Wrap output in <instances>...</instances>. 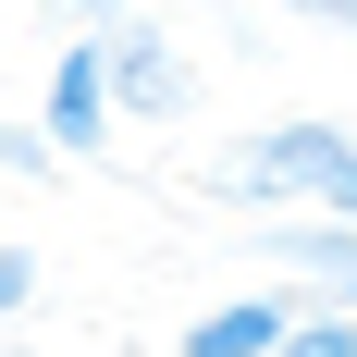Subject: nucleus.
Listing matches in <instances>:
<instances>
[{"mask_svg": "<svg viewBox=\"0 0 357 357\" xmlns=\"http://www.w3.org/2000/svg\"><path fill=\"white\" fill-rule=\"evenodd\" d=\"M0 173H13V185H50V173H62V136L25 123V111H0Z\"/></svg>", "mask_w": 357, "mask_h": 357, "instance_id": "obj_6", "label": "nucleus"}, {"mask_svg": "<svg viewBox=\"0 0 357 357\" xmlns=\"http://www.w3.org/2000/svg\"><path fill=\"white\" fill-rule=\"evenodd\" d=\"M37 123L62 136V160H111V136H123V99H111L99 25H74V37H62V62H50V86H37Z\"/></svg>", "mask_w": 357, "mask_h": 357, "instance_id": "obj_3", "label": "nucleus"}, {"mask_svg": "<svg viewBox=\"0 0 357 357\" xmlns=\"http://www.w3.org/2000/svg\"><path fill=\"white\" fill-rule=\"evenodd\" d=\"M25 321H37V247L0 234V333H25Z\"/></svg>", "mask_w": 357, "mask_h": 357, "instance_id": "obj_7", "label": "nucleus"}, {"mask_svg": "<svg viewBox=\"0 0 357 357\" xmlns=\"http://www.w3.org/2000/svg\"><path fill=\"white\" fill-rule=\"evenodd\" d=\"M296 296H308V284H259V296H222V308H197V321H185V357H284Z\"/></svg>", "mask_w": 357, "mask_h": 357, "instance_id": "obj_5", "label": "nucleus"}, {"mask_svg": "<svg viewBox=\"0 0 357 357\" xmlns=\"http://www.w3.org/2000/svg\"><path fill=\"white\" fill-rule=\"evenodd\" d=\"M62 25H111V13H136V0H50Z\"/></svg>", "mask_w": 357, "mask_h": 357, "instance_id": "obj_9", "label": "nucleus"}, {"mask_svg": "<svg viewBox=\"0 0 357 357\" xmlns=\"http://www.w3.org/2000/svg\"><path fill=\"white\" fill-rule=\"evenodd\" d=\"M271 271L284 284H308V296H357V222L345 210H271Z\"/></svg>", "mask_w": 357, "mask_h": 357, "instance_id": "obj_4", "label": "nucleus"}, {"mask_svg": "<svg viewBox=\"0 0 357 357\" xmlns=\"http://www.w3.org/2000/svg\"><path fill=\"white\" fill-rule=\"evenodd\" d=\"M99 62H111V99H123V123H185V111H197V62H185V37L160 25L148 0L99 25Z\"/></svg>", "mask_w": 357, "mask_h": 357, "instance_id": "obj_2", "label": "nucleus"}, {"mask_svg": "<svg viewBox=\"0 0 357 357\" xmlns=\"http://www.w3.org/2000/svg\"><path fill=\"white\" fill-rule=\"evenodd\" d=\"M284 25H321V37H357V0H271Z\"/></svg>", "mask_w": 357, "mask_h": 357, "instance_id": "obj_8", "label": "nucleus"}, {"mask_svg": "<svg viewBox=\"0 0 357 357\" xmlns=\"http://www.w3.org/2000/svg\"><path fill=\"white\" fill-rule=\"evenodd\" d=\"M333 160H345V123H333V111H284V123L234 136V160H222V197H234V210H321Z\"/></svg>", "mask_w": 357, "mask_h": 357, "instance_id": "obj_1", "label": "nucleus"}]
</instances>
